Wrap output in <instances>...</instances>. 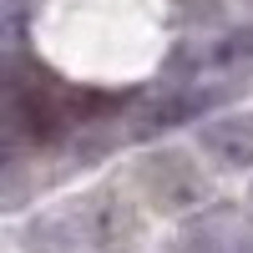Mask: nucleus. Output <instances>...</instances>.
<instances>
[{
	"mask_svg": "<svg viewBox=\"0 0 253 253\" xmlns=\"http://www.w3.org/2000/svg\"><path fill=\"white\" fill-rule=\"evenodd\" d=\"M96 208H101V198L76 203V208H56V213L36 218L26 228L31 253H107L112 248V223Z\"/></svg>",
	"mask_w": 253,
	"mask_h": 253,
	"instance_id": "f257e3e1",
	"label": "nucleus"
},
{
	"mask_svg": "<svg viewBox=\"0 0 253 253\" xmlns=\"http://www.w3.org/2000/svg\"><path fill=\"white\" fill-rule=\"evenodd\" d=\"M198 142L223 167H253V112H228V117L203 122Z\"/></svg>",
	"mask_w": 253,
	"mask_h": 253,
	"instance_id": "7ed1b4c3",
	"label": "nucleus"
},
{
	"mask_svg": "<svg viewBox=\"0 0 253 253\" xmlns=\"http://www.w3.org/2000/svg\"><path fill=\"white\" fill-rule=\"evenodd\" d=\"M203 91H167L162 101H152V107L142 112V122H137V137H152V132H167V126H177V122H187V117H198L203 112Z\"/></svg>",
	"mask_w": 253,
	"mask_h": 253,
	"instance_id": "20e7f679",
	"label": "nucleus"
},
{
	"mask_svg": "<svg viewBox=\"0 0 253 253\" xmlns=\"http://www.w3.org/2000/svg\"><path fill=\"white\" fill-rule=\"evenodd\" d=\"M187 253H253V223L238 208H213L187 223Z\"/></svg>",
	"mask_w": 253,
	"mask_h": 253,
	"instance_id": "f03ea898",
	"label": "nucleus"
},
{
	"mask_svg": "<svg viewBox=\"0 0 253 253\" xmlns=\"http://www.w3.org/2000/svg\"><path fill=\"white\" fill-rule=\"evenodd\" d=\"M208 66H253V26L228 31L223 41L208 46Z\"/></svg>",
	"mask_w": 253,
	"mask_h": 253,
	"instance_id": "39448f33",
	"label": "nucleus"
}]
</instances>
